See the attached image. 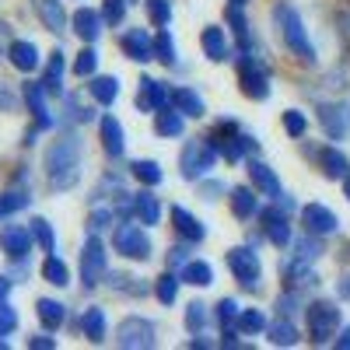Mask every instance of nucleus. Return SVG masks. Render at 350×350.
<instances>
[{"label": "nucleus", "mask_w": 350, "mask_h": 350, "mask_svg": "<svg viewBox=\"0 0 350 350\" xmlns=\"http://www.w3.org/2000/svg\"><path fill=\"white\" fill-rule=\"evenodd\" d=\"M46 175L53 189H74L81 179V137L64 133L46 151Z\"/></svg>", "instance_id": "nucleus-1"}, {"label": "nucleus", "mask_w": 350, "mask_h": 350, "mask_svg": "<svg viewBox=\"0 0 350 350\" xmlns=\"http://www.w3.org/2000/svg\"><path fill=\"white\" fill-rule=\"evenodd\" d=\"M273 25H277L284 46L295 53L301 64H315V49H312V42L305 36V25H301V18H298L295 8H291V4H277L273 8Z\"/></svg>", "instance_id": "nucleus-2"}, {"label": "nucleus", "mask_w": 350, "mask_h": 350, "mask_svg": "<svg viewBox=\"0 0 350 350\" xmlns=\"http://www.w3.org/2000/svg\"><path fill=\"white\" fill-rule=\"evenodd\" d=\"M214 161H217V148L211 140H189L186 148H183V161H179V168H183V175L186 179H200V175H207L211 168H214Z\"/></svg>", "instance_id": "nucleus-3"}, {"label": "nucleus", "mask_w": 350, "mask_h": 350, "mask_svg": "<svg viewBox=\"0 0 350 350\" xmlns=\"http://www.w3.org/2000/svg\"><path fill=\"white\" fill-rule=\"evenodd\" d=\"M340 329V308L333 301H315L308 305V333L312 343H329Z\"/></svg>", "instance_id": "nucleus-4"}, {"label": "nucleus", "mask_w": 350, "mask_h": 350, "mask_svg": "<svg viewBox=\"0 0 350 350\" xmlns=\"http://www.w3.org/2000/svg\"><path fill=\"white\" fill-rule=\"evenodd\" d=\"M228 267H231V273H235V280L245 287V291H256L262 280V267H259V256L252 252V249H245V245H235L228 252Z\"/></svg>", "instance_id": "nucleus-5"}, {"label": "nucleus", "mask_w": 350, "mask_h": 350, "mask_svg": "<svg viewBox=\"0 0 350 350\" xmlns=\"http://www.w3.org/2000/svg\"><path fill=\"white\" fill-rule=\"evenodd\" d=\"M112 245H116V252L126 256V259H148V256H151V239H148V231L137 228V224H120V228H116Z\"/></svg>", "instance_id": "nucleus-6"}, {"label": "nucleus", "mask_w": 350, "mask_h": 350, "mask_svg": "<svg viewBox=\"0 0 350 350\" xmlns=\"http://www.w3.org/2000/svg\"><path fill=\"white\" fill-rule=\"evenodd\" d=\"M239 84H242V92L249 98H256V102L270 98V77L252 56H239Z\"/></svg>", "instance_id": "nucleus-7"}, {"label": "nucleus", "mask_w": 350, "mask_h": 350, "mask_svg": "<svg viewBox=\"0 0 350 350\" xmlns=\"http://www.w3.org/2000/svg\"><path fill=\"white\" fill-rule=\"evenodd\" d=\"M116 340H120V347L126 350H144V347H154V326L148 323V319H123L120 323V333H116Z\"/></svg>", "instance_id": "nucleus-8"}, {"label": "nucleus", "mask_w": 350, "mask_h": 350, "mask_svg": "<svg viewBox=\"0 0 350 350\" xmlns=\"http://www.w3.org/2000/svg\"><path fill=\"white\" fill-rule=\"evenodd\" d=\"M319 123L329 133V140L350 137V105L347 102H323L319 105Z\"/></svg>", "instance_id": "nucleus-9"}, {"label": "nucleus", "mask_w": 350, "mask_h": 350, "mask_svg": "<svg viewBox=\"0 0 350 350\" xmlns=\"http://www.w3.org/2000/svg\"><path fill=\"white\" fill-rule=\"evenodd\" d=\"M102 277H105V249L92 235L81 252V280H84V287H95V284H102Z\"/></svg>", "instance_id": "nucleus-10"}, {"label": "nucleus", "mask_w": 350, "mask_h": 350, "mask_svg": "<svg viewBox=\"0 0 350 350\" xmlns=\"http://www.w3.org/2000/svg\"><path fill=\"white\" fill-rule=\"evenodd\" d=\"M172 105V92L165 81H154V77H144L140 81V95H137V109L144 112H161Z\"/></svg>", "instance_id": "nucleus-11"}, {"label": "nucleus", "mask_w": 350, "mask_h": 350, "mask_svg": "<svg viewBox=\"0 0 350 350\" xmlns=\"http://www.w3.org/2000/svg\"><path fill=\"white\" fill-rule=\"evenodd\" d=\"M280 273H284V287H291V291H301V287H315L319 284V277H315V270L308 267V259H284V267H280Z\"/></svg>", "instance_id": "nucleus-12"}, {"label": "nucleus", "mask_w": 350, "mask_h": 350, "mask_svg": "<svg viewBox=\"0 0 350 350\" xmlns=\"http://www.w3.org/2000/svg\"><path fill=\"white\" fill-rule=\"evenodd\" d=\"M287 214H291V211H284L280 203H277V207H270V211H262V228H267V239H270L273 245H280V249H287V242H291Z\"/></svg>", "instance_id": "nucleus-13"}, {"label": "nucleus", "mask_w": 350, "mask_h": 350, "mask_svg": "<svg viewBox=\"0 0 350 350\" xmlns=\"http://www.w3.org/2000/svg\"><path fill=\"white\" fill-rule=\"evenodd\" d=\"M123 53L137 64L154 60V39L148 36V28H130V32L123 36Z\"/></svg>", "instance_id": "nucleus-14"}, {"label": "nucleus", "mask_w": 350, "mask_h": 350, "mask_svg": "<svg viewBox=\"0 0 350 350\" xmlns=\"http://www.w3.org/2000/svg\"><path fill=\"white\" fill-rule=\"evenodd\" d=\"M301 221L308 228V235H333L336 231V214L329 207H323V203H308L301 211Z\"/></svg>", "instance_id": "nucleus-15"}, {"label": "nucleus", "mask_w": 350, "mask_h": 350, "mask_svg": "<svg viewBox=\"0 0 350 350\" xmlns=\"http://www.w3.org/2000/svg\"><path fill=\"white\" fill-rule=\"evenodd\" d=\"M0 249H4L11 259H25L28 249H32V231L18 228V224H8L4 231H0Z\"/></svg>", "instance_id": "nucleus-16"}, {"label": "nucleus", "mask_w": 350, "mask_h": 350, "mask_svg": "<svg viewBox=\"0 0 350 350\" xmlns=\"http://www.w3.org/2000/svg\"><path fill=\"white\" fill-rule=\"evenodd\" d=\"M25 102H28V109L36 112V126L39 130H49L53 126V116L46 109V88H42V81L39 84H25Z\"/></svg>", "instance_id": "nucleus-17"}, {"label": "nucleus", "mask_w": 350, "mask_h": 350, "mask_svg": "<svg viewBox=\"0 0 350 350\" xmlns=\"http://www.w3.org/2000/svg\"><path fill=\"white\" fill-rule=\"evenodd\" d=\"M102 148L109 158H120L126 151V140H123V126L116 116H102Z\"/></svg>", "instance_id": "nucleus-18"}, {"label": "nucleus", "mask_w": 350, "mask_h": 350, "mask_svg": "<svg viewBox=\"0 0 350 350\" xmlns=\"http://www.w3.org/2000/svg\"><path fill=\"white\" fill-rule=\"evenodd\" d=\"M249 175H252V183H256V189H259L262 196H270V200L284 196V189H280V179L273 175V168H270V165L252 161V165H249Z\"/></svg>", "instance_id": "nucleus-19"}, {"label": "nucleus", "mask_w": 350, "mask_h": 350, "mask_svg": "<svg viewBox=\"0 0 350 350\" xmlns=\"http://www.w3.org/2000/svg\"><path fill=\"white\" fill-rule=\"evenodd\" d=\"M172 224H175V231H179L186 242H200L203 235H207V228H203L189 211H183V207H172Z\"/></svg>", "instance_id": "nucleus-20"}, {"label": "nucleus", "mask_w": 350, "mask_h": 350, "mask_svg": "<svg viewBox=\"0 0 350 350\" xmlns=\"http://www.w3.org/2000/svg\"><path fill=\"white\" fill-rule=\"evenodd\" d=\"M74 32H77L84 42H95V39L102 36V18H98L92 8L74 11Z\"/></svg>", "instance_id": "nucleus-21"}, {"label": "nucleus", "mask_w": 350, "mask_h": 350, "mask_svg": "<svg viewBox=\"0 0 350 350\" xmlns=\"http://www.w3.org/2000/svg\"><path fill=\"white\" fill-rule=\"evenodd\" d=\"M8 56H11V64H14L18 70H25V74L39 67V49H36L32 42H25V39L11 42V46H8Z\"/></svg>", "instance_id": "nucleus-22"}, {"label": "nucleus", "mask_w": 350, "mask_h": 350, "mask_svg": "<svg viewBox=\"0 0 350 350\" xmlns=\"http://www.w3.org/2000/svg\"><path fill=\"white\" fill-rule=\"evenodd\" d=\"M36 11L42 18V25L49 32H64L67 28V14H64V4L60 0H36Z\"/></svg>", "instance_id": "nucleus-23"}, {"label": "nucleus", "mask_w": 350, "mask_h": 350, "mask_svg": "<svg viewBox=\"0 0 350 350\" xmlns=\"http://www.w3.org/2000/svg\"><path fill=\"white\" fill-rule=\"evenodd\" d=\"M239 315H242V308H239V301H235V298H224V301L217 305V323H221V333L228 336L224 343H235V326H239Z\"/></svg>", "instance_id": "nucleus-24"}, {"label": "nucleus", "mask_w": 350, "mask_h": 350, "mask_svg": "<svg viewBox=\"0 0 350 350\" xmlns=\"http://www.w3.org/2000/svg\"><path fill=\"white\" fill-rule=\"evenodd\" d=\"M203 53H207L214 64L228 60V42H224V32H221L217 25H207V28H203Z\"/></svg>", "instance_id": "nucleus-25"}, {"label": "nucleus", "mask_w": 350, "mask_h": 350, "mask_svg": "<svg viewBox=\"0 0 350 350\" xmlns=\"http://www.w3.org/2000/svg\"><path fill=\"white\" fill-rule=\"evenodd\" d=\"M36 312H39V323H42L46 329H60L64 319H67V308H64L60 301H53V298H39Z\"/></svg>", "instance_id": "nucleus-26"}, {"label": "nucleus", "mask_w": 350, "mask_h": 350, "mask_svg": "<svg viewBox=\"0 0 350 350\" xmlns=\"http://www.w3.org/2000/svg\"><path fill=\"white\" fill-rule=\"evenodd\" d=\"M179 280H186V284H193V287H211V284H214V270H211V262L193 259V262H186V267H183Z\"/></svg>", "instance_id": "nucleus-27"}, {"label": "nucleus", "mask_w": 350, "mask_h": 350, "mask_svg": "<svg viewBox=\"0 0 350 350\" xmlns=\"http://www.w3.org/2000/svg\"><path fill=\"white\" fill-rule=\"evenodd\" d=\"M319 165H323V172L329 175V179H343V175L350 172L347 154L336 151V148H323V151H319Z\"/></svg>", "instance_id": "nucleus-28"}, {"label": "nucleus", "mask_w": 350, "mask_h": 350, "mask_svg": "<svg viewBox=\"0 0 350 350\" xmlns=\"http://www.w3.org/2000/svg\"><path fill=\"white\" fill-rule=\"evenodd\" d=\"M231 211H235L239 221H249L256 214V193L249 186H235L231 189Z\"/></svg>", "instance_id": "nucleus-29"}, {"label": "nucleus", "mask_w": 350, "mask_h": 350, "mask_svg": "<svg viewBox=\"0 0 350 350\" xmlns=\"http://www.w3.org/2000/svg\"><path fill=\"white\" fill-rule=\"evenodd\" d=\"M88 92H92V98H95V102L112 105L116 98H120V81H116V77H92Z\"/></svg>", "instance_id": "nucleus-30"}, {"label": "nucleus", "mask_w": 350, "mask_h": 350, "mask_svg": "<svg viewBox=\"0 0 350 350\" xmlns=\"http://www.w3.org/2000/svg\"><path fill=\"white\" fill-rule=\"evenodd\" d=\"M81 329H84V336L92 343H102L105 340V312L102 308H88L81 315Z\"/></svg>", "instance_id": "nucleus-31"}, {"label": "nucleus", "mask_w": 350, "mask_h": 350, "mask_svg": "<svg viewBox=\"0 0 350 350\" xmlns=\"http://www.w3.org/2000/svg\"><path fill=\"white\" fill-rule=\"evenodd\" d=\"M172 105L183 116H203V98L193 92V88H175L172 92Z\"/></svg>", "instance_id": "nucleus-32"}, {"label": "nucleus", "mask_w": 350, "mask_h": 350, "mask_svg": "<svg viewBox=\"0 0 350 350\" xmlns=\"http://www.w3.org/2000/svg\"><path fill=\"white\" fill-rule=\"evenodd\" d=\"M60 81H64V53L56 49L49 56V67L42 74V88H46V95H60Z\"/></svg>", "instance_id": "nucleus-33"}, {"label": "nucleus", "mask_w": 350, "mask_h": 350, "mask_svg": "<svg viewBox=\"0 0 350 350\" xmlns=\"http://www.w3.org/2000/svg\"><path fill=\"white\" fill-rule=\"evenodd\" d=\"M186 130V123H183V116H179V109H161L158 112V120H154V133L158 137H179Z\"/></svg>", "instance_id": "nucleus-34"}, {"label": "nucleus", "mask_w": 350, "mask_h": 350, "mask_svg": "<svg viewBox=\"0 0 350 350\" xmlns=\"http://www.w3.org/2000/svg\"><path fill=\"white\" fill-rule=\"evenodd\" d=\"M133 214H137L144 224H158L161 207H158V200H154L151 193H140V196H133Z\"/></svg>", "instance_id": "nucleus-35"}, {"label": "nucleus", "mask_w": 350, "mask_h": 350, "mask_svg": "<svg viewBox=\"0 0 350 350\" xmlns=\"http://www.w3.org/2000/svg\"><path fill=\"white\" fill-rule=\"evenodd\" d=\"M42 277H46L53 287H67V284H70V270H67V262H64V259H56V256H49V259L42 262Z\"/></svg>", "instance_id": "nucleus-36"}, {"label": "nucleus", "mask_w": 350, "mask_h": 350, "mask_svg": "<svg viewBox=\"0 0 350 350\" xmlns=\"http://www.w3.org/2000/svg\"><path fill=\"white\" fill-rule=\"evenodd\" d=\"M154 60H161L165 67H175V42H172V36L165 32V28L154 39Z\"/></svg>", "instance_id": "nucleus-37"}, {"label": "nucleus", "mask_w": 350, "mask_h": 350, "mask_svg": "<svg viewBox=\"0 0 350 350\" xmlns=\"http://www.w3.org/2000/svg\"><path fill=\"white\" fill-rule=\"evenodd\" d=\"M25 207H28V193H21V189H11V193L0 196V217L18 214V211H25Z\"/></svg>", "instance_id": "nucleus-38"}, {"label": "nucleus", "mask_w": 350, "mask_h": 350, "mask_svg": "<svg viewBox=\"0 0 350 350\" xmlns=\"http://www.w3.org/2000/svg\"><path fill=\"white\" fill-rule=\"evenodd\" d=\"M235 137H239V126H235V123H231V120H224V123H217V126H214V133H211L207 140L214 144V148H217V151H224V148H228V144H231V140H235Z\"/></svg>", "instance_id": "nucleus-39"}, {"label": "nucleus", "mask_w": 350, "mask_h": 350, "mask_svg": "<svg viewBox=\"0 0 350 350\" xmlns=\"http://www.w3.org/2000/svg\"><path fill=\"white\" fill-rule=\"evenodd\" d=\"M32 235H36V242L42 245V252H53V249H56V235H53V228H49L46 217H36V221H32Z\"/></svg>", "instance_id": "nucleus-40"}, {"label": "nucleus", "mask_w": 350, "mask_h": 350, "mask_svg": "<svg viewBox=\"0 0 350 350\" xmlns=\"http://www.w3.org/2000/svg\"><path fill=\"white\" fill-rule=\"evenodd\" d=\"M133 175H137L144 186H158V183H161V168H158V161H133Z\"/></svg>", "instance_id": "nucleus-41"}, {"label": "nucleus", "mask_w": 350, "mask_h": 350, "mask_svg": "<svg viewBox=\"0 0 350 350\" xmlns=\"http://www.w3.org/2000/svg\"><path fill=\"white\" fill-rule=\"evenodd\" d=\"M239 329L242 333H259V329H267V315H262L259 308H245L239 315Z\"/></svg>", "instance_id": "nucleus-42"}, {"label": "nucleus", "mask_w": 350, "mask_h": 350, "mask_svg": "<svg viewBox=\"0 0 350 350\" xmlns=\"http://www.w3.org/2000/svg\"><path fill=\"white\" fill-rule=\"evenodd\" d=\"M270 340H273L277 347H295V343H298V329L291 326V323H273V326H270Z\"/></svg>", "instance_id": "nucleus-43"}, {"label": "nucleus", "mask_w": 350, "mask_h": 350, "mask_svg": "<svg viewBox=\"0 0 350 350\" xmlns=\"http://www.w3.org/2000/svg\"><path fill=\"white\" fill-rule=\"evenodd\" d=\"M95 67H98V53H95V49L77 53V60H74V74H77V77H92Z\"/></svg>", "instance_id": "nucleus-44"}, {"label": "nucleus", "mask_w": 350, "mask_h": 350, "mask_svg": "<svg viewBox=\"0 0 350 350\" xmlns=\"http://www.w3.org/2000/svg\"><path fill=\"white\" fill-rule=\"evenodd\" d=\"M144 4H148V14H151V21L158 28H165L172 21V4H168V0H144Z\"/></svg>", "instance_id": "nucleus-45"}, {"label": "nucleus", "mask_w": 350, "mask_h": 350, "mask_svg": "<svg viewBox=\"0 0 350 350\" xmlns=\"http://www.w3.org/2000/svg\"><path fill=\"white\" fill-rule=\"evenodd\" d=\"M203 326H207V308H203L200 301H193L186 308V329L189 333H203Z\"/></svg>", "instance_id": "nucleus-46"}, {"label": "nucleus", "mask_w": 350, "mask_h": 350, "mask_svg": "<svg viewBox=\"0 0 350 350\" xmlns=\"http://www.w3.org/2000/svg\"><path fill=\"white\" fill-rule=\"evenodd\" d=\"M228 21H231V28H235L239 42H242V46H249V25H245V18H242V8H239V4H228Z\"/></svg>", "instance_id": "nucleus-47"}, {"label": "nucleus", "mask_w": 350, "mask_h": 350, "mask_svg": "<svg viewBox=\"0 0 350 350\" xmlns=\"http://www.w3.org/2000/svg\"><path fill=\"white\" fill-rule=\"evenodd\" d=\"M305 126H308L305 112H298V109H287V112H284V130H287L291 137H301V133H305Z\"/></svg>", "instance_id": "nucleus-48"}, {"label": "nucleus", "mask_w": 350, "mask_h": 350, "mask_svg": "<svg viewBox=\"0 0 350 350\" xmlns=\"http://www.w3.org/2000/svg\"><path fill=\"white\" fill-rule=\"evenodd\" d=\"M175 298H179V280H175V277H161L158 280V301L161 305H175Z\"/></svg>", "instance_id": "nucleus-49"}, {"label": "nucleus", "mask_w": 350, "mask_h": 350, "mask_svg": "<svg viewBox=\"0 0 350 350\" xmlns=\"http://www.w3.org/2000/svg\"><path fill=\"white\" fill-rule=\"evenodd\" d=\"M102 18L109 25H120L126 18V0H105V8H102Z\"/></svg>", "instance_id": "nucleus-50"}, {"label": "nucleus", "mask_w": 350, "mask_h": 350, "mask_svg": "<svg viewBox=\"0 0 350 350\" xmlns=\"http://www.w3.org/2000/svg\"><path fill=\"white\" fill-rule=\"evenodd\" d=\"M14 329H18V312L8 301H0V336H8Z\"/></svg>", "instance_id": "nucleus-51"}, {"label": "nucleus", "mask_w": 350, "mask_h": 350, "mask_svg": "<svg viewBox=\"0 0 350 350\" xmlns=\"http://www.w3.org/2000/svg\"><path fill=\"white\" fill-rule=\"evenodd\" d=\"M67 109H70V120H77V123H88V120H92V109H81V102L70 95L67 98Z\"/></svg>", "instance_id": "nucleus-52"}, {"label": "nucleus", "mask_w": 350, "mask_h": 350, "mask_svg": "<svg viewBox=\"0 0 350 350\" xmlns=\"http://www.w3.org/2000/svg\"><path fill=\"white\" fill-rule=\"evenodd\" d=\"M109 224H112V211H95L92 221H88V228H92V231H102V228H109Z\"/></svg>", "instance_id": "nucleus-53"}, {"label": "nucleus", "mask_w": 350, "mask_h": 350, "mask_svg": "<svg viewBox=\"0 0 350 350\" xmlns=\"http://www.w3.org/2000/svg\"><path fill=\"white\" fill-rule=\"evenodd\" d=\"M28 347H32V350H53L56 340L53 336H28Z\"/></svg>", "instance_id": "nucleus-54"}, {"label": "nucleus", "mask_w": 350, "mask_h": 350, "mask_svg": "<svg viewBox=\"0 0 350 350\" xmlns=\"http://www.w3.org/2000/svg\"><path fill=\"white\" fill-rule=\"evenodd\" d=\"M168 267H172V270H175V267L183 270V267H186V249H172V256H168Z\"/></svg>", "instance_id": "nucleus-55"}, {"label": "nucleus", "mask_w": 350, "mask_h": 350, "mask_svg": "<svg viewBox=\"0 0 350 350\" xmlns=\"http://www.w3.org/2000/svg\"><path fill=\"white\" fill-rule=\"evenodd\" d=\"M298 256H301V259H312V256H319V245H312L308 239H301V242H298Z\"/></svg>", "instance_id": "nucleus-56"}, {"label": "nucleus", "mask_w": 350, "mask_h": 350, "mask_svg": "<svg viewBox=\"0 0 350 350\" xmlns=\"http://www.w3.org/2000/svg\"><path fill=\"white\" fill-rule=\"evenodd\" d=\"M336 295H340L343 301H350V273H347V277H340V284H336Z\"/></svg>", "instance_id": "nucleus-57"}, {"label": "nucleus", "mask_w": 350, "mask_h": 350, "mask_svg": "<svg viewBox=\"0 0 350 350\" xmlns=\"http://www.w3.org/2000/svg\"><path fill=\"white\" fill-rule=\"evenodd\" d=\"M8 291H11V280H4V277H0V301L8 298Z\"/></svg>", "instance_id": "nucleus-58"}, {"label": "nucleus", "mask_w": 350, "mask_h": 350, "mask_svg": "<svg viewBox=\"0 0 350 350\" xmlns=\"http://www.w3.org/2000/svg\"><path fill=\"white\" fill-rule=\"evenodd\" d=\"M336 343H340V347H343V350H350V329H343V336H340V340H336Z\"/></svg>", "instance_id": "nucleus-59"}, {"label": "nucleus", "mask_w": 350, "mask_h": 350, "mask_svg": "<svg viewBox=\"0 0 350 350\" xmlns=\"http://www.w3.org/2000/svg\"><path fill=\"white\" fill-rule=\"evenodd\" d=\"M8 39H11V28H8V25H0V42H8Z\"/></svg>", "instance_id": "nucleus-60"}, {"label": "nucleus", "mask_w": 350, "mask_h": 350, "mask_svg": "<svg viewBox=\"0 0 350 350\" xmlns=\"http://www.w3.org/2000/svg\"><path fill=\"white\" fill-rule=\"evenodd\" d=\"M343 196H347V200H350V172H347V175H343Z\"/></svg>", "instance_id": "nucleus-61"}, {"label": "nucleus", "mask_w": 350, "mask_h": 350, "mask_svg": "<svg viewBox=\"0 0 350 350\" xmlns=\"http://www.w3.org/2000/svg\"><path fill=\"white\" fill-rule=\"evenodd\" d=\"M231 4H239V8H245V4H249V0H231Z\"/></svg>", "instance_id": "nucleus-62"}]
</instances>
